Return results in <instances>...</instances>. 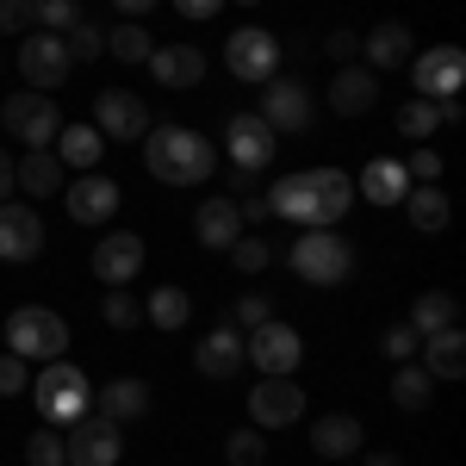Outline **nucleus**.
<instances>
[{
	"instance_id": "nucleus-17",
	"label": "nucleus",
	"mask_w": 466,
	"mask_h": 466,
	"mask_svg": "<svg viewBox=\"0 0 466 466\" xmlns=\"http://www.w3.org/2000/svg\"><path fill=\"white\" fill-rule=\"evenodd\" d=\"M144 237L137 230H112V237H100V249H94V274L106 280V287H131L137 274H144Z\"/></svg>"
},
{
	"instance_id": "nucleus-1",
	"label": "nucleus",
	"mask_w": 466,
	"mask_h": 466,
	"mask_svg": "<svg viewBox=\"0 0 466 466\" xmlns=\"http://www.w3.org/2000/svg\"><path fill=\"white\" fill-rule=\"evenodd\" d=\"M355 206V175L342 168H299L268 187V212L292 218L299 230H336Z\"/></svg>"
},
{
	"instance_id": "nucleus-38",
	"label": "nucleus",
	"mask_w": 466,
	"mask_h": 466,
	"mask_svg": "<svg viewBox=\"0 0 466 466\" xmlns=\"http://www.w3.org/2000/svg\"><path fill=\"white\" fill-rule=\"evenodd\" d=\"M100 318H106L112 329H137V323H144V305L131 299V287H106V299H100Z\"/></svg>"
},
{
	"instance_id": "nucleus-27",
	"label": "nucleus",
	"mask_w": 466,
	"mask_h": 466,
	"mask_svg": "<svg viewBox=\"0 0 466 466\" xmlns=\"http://www.w3.org/2000/svg\"><path fill=\"white\" fill-rule=\"evenodd\" d=\"M13 187H25L32 199H50V193H63V187H69V168H63L50 149H25V156L13 162Z\"/></svg>"
},
{
	"instance_id": "nucleus-40",
	"label": "nucleus",
	"mask_w": 466,
	"mask_h": 466,
	"mask_svg": "<svg viewBox=\"0 0 466 466\" xmlns=\"http://www.w3.org/2000/svg\"><path fill=\"white\" fill-rule=\"evenodd\" d=\"M75 19H81L75 0H32V25L37 32H69Z\"/></svg>"
},
{
	"instance_id": "nucleus-33",
	"label": "nucleus",
	"mask_w": 466,
	"mask_h": 466,
	"mask_svg": "<svg viewBox=\"0 0 466 466\" xmlns=\"http://www.w3.org/2000/svg\"><path fill=\"white\" fill-rule=\"evenodd\" d=\"M144 318L156 323L162 336H175L180 323L193 318V299H187V292H180V287H156V292H149V305H144Z\"/></svg>"
},
{
	"instance_id": "nucleus-18",
	"label": "nucleus",
	"mask_w": 466,
	"mask_h": 466,
	"mask_svg": "<svg viewBox=\"0 0 466 466\" xmlns=\"http://www.w3.org/2000/svg\"><path fill=\"white\" fill-rule=\"evenodd\" d=\"M63 206H69L75 224H112V212H118V180L87 168V175H75L63 187Z\"/></svg>"
},
{
	"instance_id": "nucleus-3",
	"label": "nucleus",
	"mask_w": 466,
	"mask_h": 466,
	"mask_svg": "<svg viewBox=\"0 0 466 466\" xmlns=\"http://www.w3.org/2000/svg\"><path fill=\"white\" fill-rule=\"evenodd\" d=\"M32 398H37V417L56 423V430H69L75 417L94 410V386L75 360H44V373L32 380Z\"/></svg>"
},
{
	"instance_id": "nucleus-5",
	"label": "nucleus",
	"mask_w": 466,
	"mask_h": 466,
	"mask_svg": "<svg viewBox=\"0 0 466 466\" xmlns=\"http://www.w3.org/2000/svg\"><path fill=\"white\" fill-rule=\"evenodd\" d=\"M292 274L305 280V287H342L349 274H355V249H349V237H336V230H305L299 243H292Z\"/></svg>"
},
{
	"instance_id": "nucleus-9",
	"label": "nucleus",
	"mask_w": 466,
	"mask_h": 466,
	"mask_svg": "<svg viewBox=\"0 0 466 466\" xmlns=\"http://www.w3.org/2000/svg\"><path fill=\"white\" fill-rule=\"evenodd\" d=\"M410 81H417V100H454L466 87V50L461 44H435L423 56H410Z\"/></svg>"
},
{
	"instance_id": "nucleus-10",
	"label": "nucleus",
	"mask_w": 466,
	"mask_h": 466,
	"mask_svg": "<svg viewBox=\"0 0 466 466\" xmlns=\"http://www.w3.org/2000/svg\"><path fill=\"white\" fill-rule=\"evenodd\" d=\"M19 69H25V81H32L37 94L63 87V81H69V69H75L69 37H63V32H32L25 44H19Z\"/></svg>"
},
{
	"instance_id": "nucleus-44",
	"label": "nucleus",
	"mask_w": 466,
	"mask_h": 466,
	"mask_svg": "<svg viewBox=\"0 0 466 466\" xmlns=\"http://www.w3.org/2000/svg\"><path fill=\"white\" fill-rule=\"evenodd\" d=\"M32 386V360H19V355H0V398H19Z\"/></svg>"
},
{
	"instance_id": "nucleus-12",
	"label": "nucleus",
	"mask_w": 466,
	"mask_h": 466,
	"mask_svg": "<svg viewBox=\"0 0 466 466\" xmlns=\"http://www.w3.org/2000/svg\"><path fill=\"white\" fill-rule=\"evenodd\" d=\"M224 144H230V162H237L243 175H261V168L274 162V149H280V131H274L261 112H237V118L224 125Z\"/></svg>"
},
{
	"instance_id": "nucleus-45",
	"label": "nucleus",
	"mask_w": 466,
	"mask_h": 466,
	"mask_svg": "<svg viewBox=\"0 0 466 466\" xmlns=\"http://www.w3.org/2000/svg\"><path fill=\"white\" fill-rule=\"evenodd\" d=\"M32 32V0H0V37H25Z\"/></svg>"
},
{
	"instance_id": "nucleus-29",
	"label": "nucleus",
	"mask_w": 466,
	"mask_h": 466,
	"mask_svg": "<svg viewBox=\"0 0 466 466\" xmlns=\"http://www.w3.org/2000/svg\"><path fill=\"white\" fill-rule=\"evenodd\" d=\"M94 404H100V417H112V423L125 430V423H137V417L149 410V380H131V373H125V380L100 386V392H94Z\"/></svg>"
},
{
	"instance_id": "nucleus-36",
	"label": "nucleus",
	"mask_w": 466,
	"mask_h": 466,
	"mask_svg": "<svg viewBox=\"0 0 466 466\" xmlns=\"http://www.w3.org/2000/svg\"><path fill=\"white\" fill-rule=\"evenodd\" d=\"M224 461L230 466H268V435L255 430H230V441H224Z\"/></svg>"
},
{
	"instance_id": "nucleus-52",
	"label": "nucleus",
	"mask_w": 466,
	"mask_h": 466,
	"mask_svg": "<svg viewBox=\"0 0 466 466\" xmlns=\"http://www.w3.org/2000/svg\"><path fill=\"white\" fill-rule=\"evenodd\" d=\"M360 466H404V461H398V454H367Z\"/></svg>"
},
{
	"instance_id": "nucleus-13",
	"label": "nucleus",
	"mask_w": 466,
	"mask_h": 466,
	"mask_svg": "<svg viewBox=\"0 0 466 466\" xmlns=\"http://www.w3.org/2000/svg\"><path fill=\"white\" fill-rule=\"evenodd\" d=\"M255 430H287L305 417V386H292V373H261V386L249 392Z\"/></svg>"
},
{
	"instance_id": "nucleus-28",
	"label": "nucleus",
	"mask_w": 466,
	"mask_h": 466,
	"mask_svg": "<svg viewBox=\"0 0 466 466\" xmlns=\"http://www.w3.org/2000/svg\"><path fill=\"white\" fill-rule=\"evenodd\" d=\"M50 156H56L69 175H87V168H100V156H106V137H100L94 125H63Z\"/></svg>"
},
{
	"instance_id": "nucleus-30",
	"label": "nucleus",
	"mask_w": 466,
	"mask_h": 466,
	"mask_svg": "<svg viewBox=\"0 0 466 466\" xmlns=\"http://www.w3.org/2000/svg\"><path fill=\"white\" fill-rule=\"evenodd\" d=\"M398 206H404V218H410V230H417V237H441V230H448V218H454V206H448V193H441V187H410Z\"/></svg>"
},
{
	"instance_id": "nucleus-19",
	"label": "nucleus",
	"mask_w": 466,
	"mask_h": 466,
	"mask_svg": "<svg viewBox=\"0 0 466 466\" xmlns=\"http://www.w3.org/2000/svg\"><path fill=\"white\" fill-rule=\"evenodd\" d=\"M149 75H156V87L187 94V87L206 81V50H193V44H156L149 50Z\"/></svg>"
},
{
	"instance_id": "nucleus-42",
	"label": "nucleus",
	"mask_w": 466,
	"mask_h": 466,
	"mask_svg": "<svg viewBox=\"0 0 466 466\" xmlns=\"http://www.w3.org/2000/svg\"><path fill=\"white\" fill-rule=\"evenodd\" d=\"M230 261H237V268H243V274H261V268H268V261H274V249H268V243H261V237H237V243H230Z\"/></svg>"
},
{
	"instance_id": "nucleus-16",
	"label": "nucleus",
	"mask_w": 466,
	"mask_h": 466,
	"mask_svg": "<svg viewBox=\"0 0 466 466\" xmlns=\"http://www.w3.org/2000/svg\"><path fill=\"white\" fill-rule=\"evenodd\" d=\"M44 255V218L19 199H0V261H37Z\"/></svg>"
},
{
	"instance_id": "nucleus-25",
	"label": "nucleus",
	"mask_w": 466,
	"mask_h": 466,
	"mask_svg": "<svg viewBox=\"0 0 466 466\" xmlns=\"http://www.w3.org/2000/svg\"><path fill=\"white\" fill-rule=\"evenodd\" d=\"M193 367H199L206 380H230V373L243 367V329L218 323L212 336H199V349H193Z\"/></svg>"
},
{
	"instance_id": "nucleus-23",
	"label": "nucleus",
	"mask_w": 466,
	"mask_h": 466,
	"mask_svg": "<svg viewBox=\"0 0 466 466\" xmlns=\"http://www.w3.org/2000/svg\"><path fill=\"white\" fill-rule=\"evenodd\" d=\"M360 441H367V430H360V417H349V410L311 423V454L318 461H349V454H360Z\"/></svg>"
},
{
	"instance_id": "nucleus-24",
	"label": "nucleus",
	"mask_w": 466,
	"mask_h": 466,
	"mask_svg": "<svg viewBox=\"0 0 466 466\" xmlns=\"http://www.w3.org/2000/svg\"><path fill=\"white\" fill-rule=\"evenodd\" d=\"M410 44H417V37H410V25H404V19H380L373 32L360 37V50H367V69L380 75V69H398V63H410V56H417Z\"/></svg>"
},
{
	"instance_id": "nucleus-15",
	"label": "nucleus",
	"mask_w": 466,
	"mask_h": 466,
	"mask_svg": "<svg viewBox=\"0 0 466 466\" xmlns=\"http://www.w3.org/2000/svg\"><path fill=\"white\" fill-rule=\"evenodd\" d=\"M261 118L274 125V131H311V87L305 81H292V75H274V81H261Z\"/></svg>"
},
{
	"instance_id": "nucleus-49",
	"label": "nucleus",
	"mask_w": 466,
	"mask_h": 466,
	"mask_svg": "<svg viewBox=\"0 0 466 466\" xmlns=\"http://www.w3.org/2000/svg\"><path fill=\"white\" fill-rule=\"evenodd\" d=\"M175 13H180V19H218L224 0H175Z\"/></svg>"
},
{
	"instance_id": "nucleus-6",
	"label": "nucleus",
	"mask_w": 466,
	"mask_h": 466,
	"mask_svg": "<svg viewBox=\"0 0 466 466\" xmlns=\"http://www.w3.org/2000/svg\"><path fill=\"white\" fill-rule=\"evenodd\" d=\"M0 131L19 137L25 149H50V144H56V131H63V112H56L50 94L19 87V94H6V106H0Z\"/></svg>"
},
{
	"instance_id": "nucleus-8",
	"label": "nucleus",
	"mask_w": 466,
	"mask_h": 466,
	"mask_svg": "<svg viewBox=\"0 0 466 466\" xmlns=\"http://www.w3.org/2000/svg\"><path fill=\"white\" fill-rule=\"evenodd\" d=\"M224 63H230L237 81L261 87V81L280 75V37L261 32V25H243V32H230V44H224Z\"/></svg>"
},
{
	"instance_id": "nucleus-37",
	"label": "nucleus",
	"mask_w": 466,
	"mask_h": 466,
	"mask_svg": "<svg viewBox=\"0 0 466 466\" xmlns=\"http://www.w3.org/2000/svg\"><path fill=\"white\" fill-rule=\"evenodd\" d=\"M25 466H69V454H63V430H56V423H44V430L25 435Z\"/></svg>"
},
{
	"instance_id": "nucleus-46",
	"label": "nucleus",
	"mask_w": 466,
	"mask_h": 466,
	"mask_svg": "<svg viewBox=\"0 0 466 466\" xmlns=\"http://www.w3.org/2000/svg\"><path fill=\"white\" fill-rule=\"evenodd\" d=\"M268 318H274V305H268L261 292H243V299H237V329H255V323H268Z\"/></svg>"
},
{
	"instance_id": "nucleus-53",
	"label": "nucleus",
	"mask_w": 466,
	"mask_h": 466,
	"mask_svg": "<svg viewBox=\"0 0 466 466\" xmlns=\"http://www.w3.org/2000/svg\"><path fill=\"white\" fill-rule=\"evenodd\" d=\"M237 6H261V0H237Z\"/></svg>"
},
{
	"instance_id": "nucleus-14",
	"label": "nucleus",
	"mask_w": 466,
	"mask_h": 466,
	"mask_svg": "<svg viewBox=\"0 0 466 466\" xmlns=\"http://www.w3.org/2000/svg\"><path fill=\"white\" fill-rule=\"evenodd\" d=\"M94 131L106 144H131V137H149V106L131 94V87H106L94 100Z\"/></svg>"
},
{
	"instance_id": "nucleus-41",
	"label": "nucleus",
	"mask_w": 466,
	"mask_h": 466,
	"mask_svg": "<svg viewBox=\"0 0 466 466\" xmlns=\"http://www.w3.org/2000/svg\"><path fill=\"white\" fill-rule=\"evenodd\" d=\"M404 175H410V187H435V180H441V156H435L430 144H417L404 156Z\"/></svg>"
},
{
	"instance_id": "nucleus-34",
	"label": "nucleus",
	"mask_w": 466,
	"mask_h": 466,
	"mask_svg": "<svg viewBox=\"0 0 466 466\" xmlns=\"http://www.w3.org/2000/svg\"><path fill=\"white\" fill-rule=\"evenodd\" d=\"M435 131H441V112H435V100H404V106H398V137L430 144Z\"/></svg>"
},
{
	"instance_id": "nucleus-22",
	"label": "nucleus",
	"mask_w": 466,
	"mask_h": 466,
	"mask_svg": "<svg viewBox=\"0 0 466 466\" xmlns=\"http://www.w3.org/2000/svg\"><path fill=\"white\" fill-rule=\"evenodd\" d=\"M404 193H410V175H404V162H392V156H373L355 175V199H367V206H398Z\"/></svg>"
},
{
	"instance_id": "nucleus-21",
	"label": "nucleus",
	"mask_w": 466,
	"mask_h": 466,
	"mask_svg": "<svg viewBox=\"0 0 466 466\" xmlns=\"http://www.w3.org/2000/svg\"><path fill=\"white\" fill-rule=\"evenodd\" d=\"M193 237H199L206 249L224 255L237 237H243V212H237V199H230V193H212V199L193 212Z\"/></svg>"
},
{
	"instance_id": "nucleus-48",
	"label": "nucleus",
	"mask_w": 466,
	"mask_h": 466,
	"mask_svg": "<svg viewBox=\"0 0 466 466\" xmlns=\"http://www.w3.org/2000/svg\"><path fill=\"white\" fill-rule=\"evenodd\" d=\"M237 212H243V224H268V193H243V199H237Z\"/></svg>"
},
{
	"instance_id": "nucleus-35",
	"label": "nucleus",
	"mask_w": 466,
	"mask_h": 466,
	"mask_svg": "<svg viewBox=\"0 0 466 466\" xmlns=\"http://www.w3.org/2000/svg\"><path fill=\"white\" fill-rule=\"evenodd\" d=\"M106 50L118 56V63H149V50H156V37L137 25V19H125V25H112L106 32Z\"/></svg>"
},
{
	"instance_id": "nucleus-26",
	"label": "nucleus",
	"mask_w": 466,
	"mask_h": 466,
	"mask_svg": "<svg viewBox=\"0 0 466 466\" xmlns=\"http://www.w3.org/2000/svg\"><path fill=\"white\" fill-rule=\"evenodd\" d=\"M417 355H423V367H430V380H461L466 373V329L461 323L435 329V336L417 342Z\"/></svg>"
},
{
	"instance_id": "nucleus-31",
	"label": "nucleus",
	"mask_w": 466,
	"mask_h": 466,
	"mask_svg": "<svg viewBox=\"0 0 466 466\" xmlns=\"http://www.w3.org/2000/svg\"><path fill=\"white\" fill-rule=\"evenodd\" d=\"M430 398H435L430 367H423V360H398V373H392V404H398V410H430Z\"/></svg>"
},
{
	"instance_id": "nucleus-50",
	"label": "nucleus",
	"mask_w": 466,
	"mask_h": 466,
	"mask_svg": "<svg viewBox=\"0 0 466 466\" xmlns=\"http://www.w3.org/2000/svg\"><path fill=\"white\" fill-rule=\"evenodd\" d=\"M112 6H118L125 19H144V13H149V6H156V0H112Z\"/></svg>"
},
{
	"instance_id": "nucleus-11",
	"label": "nucleus",
	"mask_w": 466,
	"mask_h": 466,
	"mask_svg": "<svg viewBox=\"0 0 466 466\" xmlns=\"http://www.w3.org/2000/svg\"><path fill=\"white\" fill-rule=\"evenodd\" d=\"M243 360H255L261 373H292L299 360H305V342H299V329L280 318L255 323L249 336H243Z\"/></svg>"
},
{
	"instance_id": "nucleus-32",
	"label": "nucleus",
	"mask_w": 466,
	"mask_h": 466,
	"mask_svg": "<svg viewBox=\"0 0 466 466\" xmlns=\"http://www.w3.org/2000/svg\"><path fill=\"white\" fill-rule=\"evenodd\" d=\"M410 329H417V336H435V329H448V323H461V299H454V292H423V299H417V305H410Z\"/></svg>"
},
{
	"instance_id": "nucleus-43",
	"label": "nucleus",
	"mask_w": 466,
	"mask_h": 466,
	"mask_svg": "<svg viewBox=\"0 0 466 466\" xmlns=\"http://www.w3.org/2000/svg\"><path fill=\"white\" fill-rule=\"evenodd\" d=\"M417 342H423V336H417L410 323H392V329L380 336V349H386V360H417Z\"/></svg>"
},
{
	"instance_id": "nucleus-51",
	"label": "nucleus",
	"mask_w": 466,
	"mask_h": 466,
	"mask_svg": "<svg viewBox=\"0 0 466 466\" xmlns=\"http://www.w3.org/2000/svg\"><path fill=\"white\" fill-rule=\"evenodd\" d=\"M6 193H13V156L0 149V199H6Z\"/></svg>"
},
{
	"instance_id": "nucleus-39",
	"label": "nucleus",
	"mask_w": 466,
	"mask_h": 466,
	"mask_svg": "<svg viewBox=\"0 0 466 466\" xmlns=\"http://www.w3.org/2000/svg\"><path fill=\"white\" fill-rule=\"evenodd\" d=\"M63 37H69V56H75V63H94V56H106V25H94V19H75Z\"/></svg>"
},
{
	"instance_id": "nucleus-2",
	"label": "nucleus",
	"mask_w": 466,
	"mask_h": 466,
	"mask_svg": "<svg viewBox=\"0 0 466 466\" xmlns=\"http://www.w3.org/2000/svg\"><path fill=\"white\" fill-rule=\"evenodd\" d=\"M144 162L162 187H199L218 175V144L187 131V125H149L144 137Z\"/></svg>"
},
{
	"instance_id": "nucleus-20",
	"label": "nucleus",
	"mask_w": 466,
	"mask_h": 466,
	"mask_svg": "<svg viewBox=\"0 0 466 466\" xmlns=\"http://www.w3.org/2000/svg\"><path fill=\"white\" fill-rule=\"evenodd\" d=\"M380 106V75L360 69V63H342V69L329 75V112H342V118H360V112Z\"/></svg>"
},
{
	"instance_id": "nucleus-7",
	"label": "nucleus",
	"mask_w": 466,
	"mask_h": 466,
	"mask_svg": "<svg viewBox=\"0 0 466 466\" xmlns=\"http://www.w3.org/2000/svg\"><path fill=\"white\" fill-rule=\"evenodd\" d=\"M63 454H69V466H118L125 435H118V423H112V417L87 410V417H75L69 430H63Z\"/></svg>"
},
{
	"instance_id": "nucleus-4",
	"label": "nucleus",
	"mask_w": 466,
	"mask_h": 466,
	"mask_svg": "<svg viewBox=\"0 0 466 466\" xmlns=\"http://www.w3.org/2000/svg\"><path fill=\"white\" fill-rule=\"evenodd\" d=\"M0 342H6V355H19V360H63L69 355V323L56 318L50 305H19L13 318L0 323Z\"/></svg>"
},
{
	"instance_id": "nucleus-47",
	"label": "nucleus",
	"mask_w": 466,
	"mask_h": 466,
	"mask_svg": "<svg viewBox=\"0 0 466 466\" xmlns=\"http://www.w3.org/2000/svg\"><path fill=\"white\" fill-rule=\"evenodd\" d=\"M323 50H329V63H355L360 37H355V32H329V44H323Z\"/></svg>"
}]
</instances>
